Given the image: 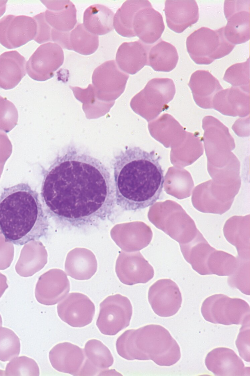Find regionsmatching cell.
<instances>
[{
  "mask_svg": "<svg viewBox=\"0 0 250 376\" xmlns=\"http://www.w3.org/2000/svg\"><path fill=\"white\" fill-rule=\"evenodd\" d=\"M116 347L118 354L126 360H151L162 366L173 365L181 358L177 342L159 325L125 330L117 339Z\"/></svg>",
  "mask_w": 250,
  "mask_h": 376,
  "instance_id": "cell-4",
  "label": "cell"
},
{
  "mask_svg": "<svg viewBox=\"0 0 250 376\" xmlns=\"http://www.w3.org/2000/svg\"><path fill=\"white\" fill-rule=\"evenodd\" d=\"M250 0H225L224 11L227 23L224 27L226 40L235 45L250 40Z\"/></svg>",
  "mask_w": 250,
  "mask_h": 376,
  "instance_id": "cell-9",
  "label": "cell"
},
{
  "mask_svg": "<svg viewBox=\"0 0 250 376\" xmlns=\"http://www.w3.org/2000/svg\"><path fill=\"white\" fill-rule=\"evenodd\" d=\"M69 43L71 50L83 55H89L97 50L99 37L87 30L83 24H78L70 32Z\"/></svg>",
  "mask_w": 250,
  "mask_h": 376,
  "instance_id": "cell-26",
  "label": "cell"
},
{
  "mask_svg": "<svg viewBox=\"0 0 250 376\" xmlns=\"http://www.w3.org/2000/svg\"><path fill=\"white\" fill-rule=\"evenodd\" d=\"M83 350L85 359L81 376L100 374L113 364L111 352L100 340L95 339L88 340Z\"/></svg>",
  "mask_w": 250,
  "mask_h": 376,
  "instance_id": "cell-20",
  "label": "cell"
},
{
  "mask_svg": "<svg viewBox=\"0 0 250 376\" xmlns=\"http://www.w3.org/2000/svg\"><path fill=\"white\" fill-rule=\"evenodd\" d=\"M225 37L224 27L216 30L202 27L187 38V51L197 64L208 65L228 55L234 48Z\"/></svg>",
  "mask_w": 250,
  "mask_h": 376,
  "instance_id": "cell-5",
  "label": "cell"
},
{
  "mask_svg": "<svg viewBox=\"0 0 250 376\" xmlns=\"http://www.w3.org/2000/svg\"><path fill=\"white\" fill-rule=\"evenodd\" d=\"M201 311L204 318L213 324L244 325L250 323V307L245 300L223 294L209 296L203 302Z\"/></svg>",
  "mask_w": 250,
  "mask_h": 376,
  "instance_id": "cell-6",
  "label": "cell"
},
{
  "mask_svg": "<svg viewBox=\"0 0 250 376\" xmlns=\"http://www.w3.org/2000/svg\"><path fill=\"white\" fill-rule=\"evenodd\" d=\"M47 8L44 12L46 23L51 28L70 32L77 24V10L70 0H41Z\"/></svg>",
  "mask_w": 250,
  "mask_h": 376,
  "instance_id": "cell-19",
  "label": "cell"
},
{
  "mask_svg": "<svg viewBox=\"0 0 250 376\" xmlns=\"http://www.w3.org/2000/svg\"><path fill=\"white\" fill-rule=\"evenodd\" d=\"M223 80L234 87L249 90L250 86V59L243 63L232 65L227 69Z\"/></svg>",
  "mask_w": 250,
  "mask_h": 376,
  "instance_id": "cell-30",
  "label": "cell"
},
{
  "mask_svg": "<svg viewBox=\"0 0 250 376\" xmlns=\"http://www.w3.org/2000/svg\"><path fill=\"white\" fill-rule=\"evenodd\" d=\"M132 315L128 298L119 294L110 295L100 304L96 325L102 334L114 335L129 325Z\"/></svg>",
  "mask_w": 250,
  "mask_h": 376,
  "instance_id": "cell-7",
  "label": "cell"
},
{
  "mask_svg": "<svg viewBox=\"0 0 250 376\" xmlns=\"http://www.w3.org/2000/svg\"><path fill=\"white\" fill-rule=\"evenodd\" d=\"M151 47L140 40L122 43L116 55L115 62L118 68L127 74L136 73L145 66H148V55Z\"/></svg>",
  "mask_w": 250,
  "mask_h": 376,
  "instance_id": "cell-17",
  "label": "cell"
},
{
  "mask_svg": "<svg viewBox=\"0 0 250 376\" xmlns=\"http://www.w3.org/2000/svg\"><path fill=\"white\" fill-rule=\"evenodd\" d=\"M164 10L168 27L177 33L183 32L199 19V8L195 0H166Z\"/></svg>",
  "mask_w": 250,
  "mask_h": 376,
  "instance_id": "cell-16",
  "label": "cell"
},
{
  "mask_svg": "<svg viewBox=\"0 0 250 376\" xmlns=\"http://www.w3.org/2000/svg\"><path fill=\"white\" fill-rule=\"evenodd\" d=\"M26 60L16 50L0 55V87L10 89L17 86L26 74Z\"/></svg>",
  "mask_w": 250,
  "mask_h": 376,
  "instance_id": "cell-21",
  "label": "cell"
},
{
  "mask_svg": "<svg viewBox=\"0 0 250 376\" xmlns=\"http://www.w3.org/2000/svg\"><path fill=\"white\" fill-rule=\"evenodd\" d=\"M178 59L175 47L160 39L149 49L148 66L157 71L169 72L176 67Z\"/></svg>",
  "mask_w": 250,
  "mask_h": 376,
  "instance_id": "cell-23",
  "label": "cell"
},
{
  "mask_svg": "<svg viewBox=\"0 0 250 376\" xmlns=\"http://www.w3.org/2000/svg\"><path fill=\"white\" fill-rule=\"evenodd\" d=\"M20 339L11 329L0 327V360L10 361L20 352Z\"/></svg>",
  "mask_w": 250,
  "mask_h": 376,
  "instance_id": "cell-28",
  "label": "cell"
},
{
  "mask_svg": "<svg viewBox=\"0 0 250 376\" xmlns=\"http://www.w3.org/2000/svg\"><path fill=\"white\" fill-rule=\"evenodd\" d=\"M49 221L39 193L27 183L4 188L0 196V231L5 241L18 246L45 236Z\"/></svg>",
  "mask_w": 250,
  "mask_h": 376,
  "instance_id": "cell-3",
  "label": "cell"
},
{
  "mask_svg": "<svg viewBox=\"0 0 250 376\" xmlns=\"http://www.w3.org/2000/svg\"><path fill=\"white\" fill-rule=\"evenodd\" d=\"M8 286L3 280H0V298L4 293Z\"/></svg>",
  "mask_w": 250,
  "mask_h": 376,
  "instance_id": "cell-35",
  "label": "cell"
},
{
  "mask_svg": "<svg viewBox=\"0 0 250 376\" xmlns=\"http://www.w3.org/2000/svg\"><path fill=\"white\" fill-rule=\"evenodd\" d=\"M250 323L242 325L236 340V345L240 356L246 361H250Z\"/></svg>",
  "mask_w": 250,
  "mask_h": 376,
  "instance_id": "cell-31",
  "label": "cell"
},
{
  "mask_svg": "<svg viewBox=\"0 0 250 376\" xmlns=\"http://www.w3.org/2000/svg\"><path fill=\"white\" fill-rule=\"evenodd\" d=\"M64 53L58 44L48 42L39 46L26 63V71L30 77L39 81L52 78L62 65Z\"/></svg>",
  "mask_w": 250,
  "mask_h": 376,
  "instance_id": "cell-8",
  "label": "cell"
},
{
  "mask_svg": "<svg viewBox=\"0 0 250 376\" xmlns=\"http://www.w3.org/2000/svg\"><path fill=\"white\" fill-rule=\"evenodd\" d=\"M114 12L107 7L95 4L87 8L83 13V25L89 32L103 35L113 30Z\"/></svg>",
  "mask_w": 250,
  "mask_h": 376,
  "instance_id": "cell-22",
  "label": "cell"
},
{
  "mask_svg": "<svg viewBox=\"0 0 250 376\" xmlns=\"http://www.w3.org/2000/svg\"><path fill=\"white\" fill-rule=\"evenodd\" d=\"M70 32H61L51 28V41L59 45L62 48L71 50L69 43Z\"/></svg>",
  "mask_w": 250,
  "mask_h": 376,
  "instance_id": "cell-33",
  "label": "cell"
},
{
  "mask_svg": "<svg viewBox=\"0 0 250 376\" xmlns=\"http://www.w3.org/2000/svg\"><path fill=\"white\" fill-rule=\"evenodd\" d=\"M37 31V23L33 18L6 15L0 20V44L8 49L19 47L34 39Z\"/></svg>",
  "mask_w": 250,
  "mask_h": 376,
  "instance_id": "cell-10",
  "label": "cell"
},
{
  "mask_svg": "<svg viewBox=\"0 0 250 376\" xmlns=\"http://www.w3.org/2000/svg\"><path fill=\"white\" fill-rule=\"evenodd\" d=\"M194 94L209 95L222 89L219 81L208 71L197 70L191 75L188 83Z\"/></svg>",
  "mask_w": 250,
  "mask_h": 376,
  "instance_id": "cell-27",
  "label": "cell"
},
{
  "mask_svg": "<svg viewBox=\"0 0 250 376\" xmlns=\"http://www.w3.org/2000/svg\"><path fill=\"white\" fill-rule=\"evenodd\" d=\"M112 166L116 203L122 209H145L158 200L165 178L153 151L127 147L114 157Z\"/></svg>",
  "mask_w": 250,
  "mask_h": 376,
  "instance_id": "cell-2",
  "label": "cell"
},
{
  "mask_svg": "<svg viewBox=\"0 0 250 376\" xmlns=\"http://www.w3.org/2000/svg\"><path fill=\"white\" fill-rule=\"evenodd\" d=\"M33 18L35 20L37 24V34L34 40L39 44L51 41V27L45 20L44 12L37 14Z\"/></svg>",
  "mask_w": 250,
  "mask_h": 376,
  "instance_id": "cell-32",
  "label": "cell"
},
{
  "mask_svg": "<svg viewBox=\"0 0 250 376\" xmlns=\"http://www.w3.org/2000/svg\"><path fill=\"white\" fill-rule=\"evenodd\" d=\"M60 319L73 327L81 328L90 324L95 315L94 303L86 295L77 292L69 294L57 306Z\"/></svg>",
  "mask_w": 250,
  "mask_h": 376,
  "instance_id": "cell-12",
  "label": "cell"
},
{
  "mask_svg": "<svg viewBox=\"0 0 250 376\" xmlns=\"http://www.w3.org/2000/svg\"><path fill=\"white\" fill-rule=\"evenodd\" d=\"M41 195L51 217L77 227L109 218L116 203L108 168L72 146L58 156L45 171Z\"/></svg>",
  "mask_w": 250,
  "mask_h": 376,
  "instance_id": "cell-1",
  "label": "cell"
},
{
  "mask_svg": "<svg viewBox=\"0 0 250 376\" xmlns=\"http://www.w3.org/2000/svg\"><path fill=\"white\" fill-rule=\"evenodd\" d=\"M5 376H38L39 366L33 359L25 356L16 357L7 364Z\"/></svg>",
  "mask_w": 250,
  "mask_h": 376,
  "instance_id": "cell-29",
  "label": "cell"
},
{
  "mask_svg": "<svg viewBox=\"0 0 250 376\" xmlns=\"http://www.w3.org/2000/svg\"><path fill=\"white\" fill-rule=\"evenodd\" d=\"M2 325V320L1 316L0 314V327H1Z\"/></svg>",
  "mask_w": 250,
  "mask_h": 376,
  "instance_id": "cell-36",
  "label": "cell"
},
{
  "mask_svg": "<svg viewBox=\"0 0 250 376\" xmlns=\"http://www.w3.org/2000/svg\"><path fill=\"white\" fill-rule=\"evenodd\" d=\"M148 300L156 314L168 317L178 311L181 306L182 297L176 283L170 279H162L150 287Z\"/></svg>",
  "mask_w": 250,
  "mask_h": 376,
  "instance_id": "cell-11",
  "label": "cell"
},
{
  "mask_svg": "<svg viewBox=\"0 0 250 376\" xmlns=\"http://www.w3.org/2000/svg\"><path fill=\"white\" fill-rule=\"evenodd\" d=\"M69 291V284L67 280L42 279L37 284L35 295L39 303L52 306L63 300Z\"/></svg>",
  "mask_w": 250,
  "mask_h": 376,
  "instance_id": "cell-25",
  "label": "cell"
},
{
  "mask_svg": "<svg viewBox=\"0 0 250 376\" xmlns=\"http://www.w3.org/2000/svg\"><path fill=\"white\" fill-rule=\"evenodd\" d=\"M132 27L135 36L145 44L150 45L160 40L165 27L162 15L149 7L136 13Z\"/></svg>",
  "mask_w": 250,
  "mask_h": 376,
  "instance_id": "cell-15",
  "label": "cell"
},
{
  "mask_svg": "<svg viewBox=\"0 0 250 376\" xmlns=\"http://www.w3.org/2000/svg\"><path fill=\"white\" fill-rule=\"evenodd\" d=\"M205 363L208 370L218 376H250V368L231 349L218 347L209 352Z\"/></svg>",
  "mask_w": 250,
  "mask_h": 376,
  "instance_id": "cell-13",
  "label": "cell"
},
{
  "mask_svg": "<svg viewBox=\"0 0 250 376\" xmlns=\"http://www.w3.org/2000/svg\"><path fill=\"white\" fill-rule=\"evenodd\" d=\"M7 2V0H0V17L2 16L5 12Z\"/></svg>",
  "mask_w": 250,
  "mask_h": 376,
  "instance_id": "cell-34",
  "label": "cell"
},
{
  "mask_svg": "<svg viewBox=\"0 0 250 376\" xmlns=\"http://www.w3.org/2000/svg\"><path fill=\"white\" fill-rule=\"evenodd\" d=\"M49 358L56 370L73 376H81L85 357L83 349L65 342L53 347L49 352Z\"/></svg>",
  "mask_w": 250,
  "mask_h": 376,
  "instance_id": "cell-14",
  "label": "cell"
},
{
  "mask_svg": "<svg viewBox=\"0 0 250 376\" xmlns=\"http://www.w3.org/2000/svg\"><path fill=\"white\" fill-rule=\"evenodd\" d=\"M152 7L146 0H130L125 1L113 18V27L120 35L125 37H135L132 23L136 13L140 9Z\"/></svg>",
  "mask_w": 250,
  "mask_h": 376,
  "instance_id": "cell-24",
  "label": "cell"
},
{
  "mask_svg": "<svg viewBox=\"0 0 250 376\" xmlns=\"http://www.w3.org/2000/svg\"><path fill=\"white\" fill-rule=\"evenodd\" d=\"M129 75L122 71L114 60L107 61L97 67L92 76L93 85L102 92L115 94L125 89Z\"/></svg>",
  "mask_w": 250,
  "mask_h": 376,
  "instance_id": "cell-18",
  "label": "cell"
}]
</instances>
